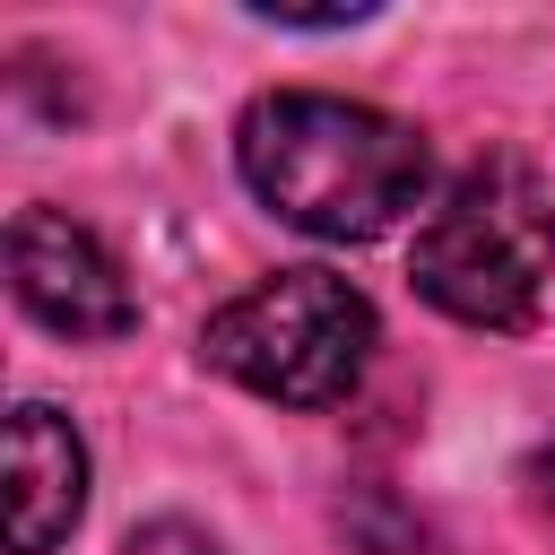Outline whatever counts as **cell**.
I'll return each mask as SVG.
<instances>
[{
	"mask_svg": "<svg viewBox=\"0 0 555 555\" xmlns=\"http://www.w3.org/2000/svg\"><path fill=\"white\" fill-rule=\"evenodd\" d=\"M234 165L269 217H286L321 243L390 234L434 182V147L416 121L356 104V95H321V87L260 95L234 121Z\"/></svg>",
	"mask_w": 555,
	"mask_h": 555,
	"instance_id": "obj_1",
	"label": "cell"
},
{
	"mask_svg": "<svg viewBox=\"0 0 555 555\" xmlns=\"http://www.w3.org/2000/svg\"><path fill=\"white\" fill-rule=\"evenodd\" d=\"M408 278L434 312L468 330H529L555 295V191L529 156H477L442 208L416 225Z\"/></svg>",
	"mask_w": 555,
	"mask_h": 555,
	"instance_id": "obj_2",
	"label": "cell"
},
{
	"mask_svg": "<svg viewBox=\"0 0 555 555\" xmlns=\"http://www.w3.org/2000/svg\"><path fill=\"white\" fill-rule=\"evenodd\" d=\"M199 356L278 399V408H338L356 382H364V356H373V304L356 278L304 260V269H269L260 286H243L234 304L208 312L199 330Z\"/></svg>",
	"mask_w": 555,
	"mask_h": 555,
	"instance_id": "obj_3",
	"label": "cell"
},
{
	"mask_svg": "<svg viewBox=\"0 0 555 555\" xmlns=\"http://www.w3.org/2000/svg\"><path fill=\"white\" fill-rule=\"evenodd\" d=\"M9 286H17V304H26L43 330L87 338V347L139 330V295H130L121 260H113L69 208H17V217H9Z\"/></svg>",
	"mask_w": 555,
	"mask_h": 555,
	"instance_id": "obj_4",
	"label": "cell"
},
{
	"mask_svg": "<svg viewBox=\"0 0 555 555\" xmlns=\"http://www.w3.org/2000/svg\"><path fill=\"white\" fill-rule=\"evenodd\" d=\"M87 512V442L61 408H9V555H52Z\"/></svg>",
	"mask_w": 555,
	"mask_h": 555,
	"instance_id": "obj_5",
	"label": "cell"
},
{
	"mask_svg": "<svg viewBox=\"0 0 555 555\" xmlns=\"http://www.w3.org/2000/svg\"><path fill=\"white\" fill-rule=\"evenodd\" d=\"M121 555H225L199 520H139L130 538H121Z\"/></svg>",
	"mask_w": 555,
	"mask_h": 555,
	"instance_id": "obj_6",
	"label": "cell"
},
{
	"mask_svg": "<svg viewBox=\"0 0 555 555\" xmlns=\"http://www.w3.org/2000/svg\"><path fill=\"white\" fill-rule=\"evenodd\" d=\"M338 520H347L356 538H373V555H416V546H425V529H416V520H390L373 494H364V503H347Z\"/></svg>",
	"mask_w": 555,
	"mask_h": 555,
	"instance_id": "obj_7",
	"label": "cell"
},
{
	"mask_svg": "<svg viewBox=\"0 0 555 555\" xmlns=\"http://www.w3.org/2000/svg\"><path fill=\"white\" fill-rule=\"evenodd\" d=\"M529 503H538V512L555 520V442H546V451L529 460Z\"/></svg>",
	"mask_w": 555,
	"mask_h": 555,
	"instance_id": "obj_8",
	"label": "cell"
}]
</instances>
